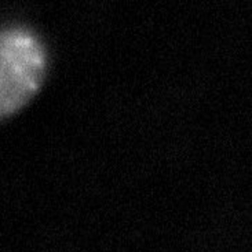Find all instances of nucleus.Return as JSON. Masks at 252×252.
Instances as JSON below:
<instances>
[{
	"label": "nucleus",
	"mask_w": 252,
	"mask_h": 252,
	"mask_svg": "<svg viewBox=\"0 0 252 252\" xmlns=\"http://www.w3.org/2000/svg\"><path fill=\"white\" fill-rule=\"evenodd\" d=\"M47 70L48 54L38 35L23 26L0 28V119L32 101Z\"/></svg>",
	"instance_id": "f257e3e1"
}]
</instances>
